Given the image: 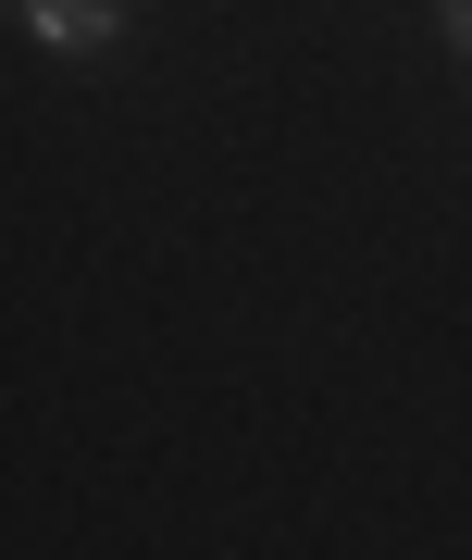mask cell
I'll return each mask as SVG.
<instances>
[{
    "label": "cell",
    "mask_w": 472,
    "mask_h": 560,
    "mask_svg": "<svg viewBox=\"0 0 472 560\" xmlns=\"http://www.w3.org/2000/svg\"><path fill=\"white\" fill-rule=\"evenodd\" d=\"M460 50H472V0H460Z\"/></svg>",
    "instance_id": "cell-2"
},
{
    "label": "cell",
    "mask_w": 472,
    "mask_h": 560,
    "mask_svg": "<svg viewBox=\"0 0 472 560\" xmlns=\"http://www.w3.org/2000/svg\"><path fill=\"white\" fill-rule=\"evenodd\" d=\"M25 13H38L50 50H99V38H113V0H25Z\"/></svg>",
    "instance_id": "cell-1"
}]
</instances>
